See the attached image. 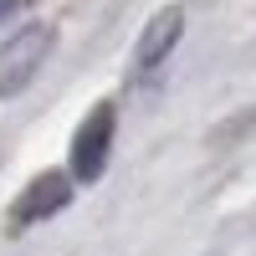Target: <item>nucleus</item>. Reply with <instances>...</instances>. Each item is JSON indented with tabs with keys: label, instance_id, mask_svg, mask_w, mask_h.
Segmentation results:
<instances>
[{
	"label": "nucleus",
	"instance_id": "obj_4",
	"mask_svg": "<svg viewBox=\"0 0 256 256\" xmlns=\"http://www.w3.org/2000/svg\"><path fill=\"white\" fill-rule=\"evenodd\" d=\"M67 205H72V174L46 169V174H36V180L10 200V210H6V230H10V236H20V230H31V226H41V220L62 216Z\"/></svg>",
	"mask_w": 256,
	"mask_h": 256
},
{
	"label": "nucleus",
	"instance_id": "obj_1",
	"mask_svg": "<svg viewBox=\"0 0 256 256\" xmlns=\"http://www.w3.org/2000/svg\"><path fill=\"white\" fill-rule=\"evenodd\" d=\"M56 46V26L52 20H26L16 36L0 41V102L20 98L36 82V72L46 67V56Z\"/></svg>",
	"mask_w": 256,
	"mask_h": 256
},
{
	"label": "nucleus",
	"instance_id": "obj_5",
	"mask_svg": "<svg viewBox=\"0 0 256 256\" xmlns=\"http://www.w3.org/2000/svg\"><path fill=\"white\" fill-rule=\"evenodd\" d=\"M20 6H26V0H0V20H6V16H16Z\"/></svg>",
	"mask_w": 256,
	"mask_h": 256
},
{
	"label": "nucleus",
	"instance_id": "obj_2",
	"mask_svg": "<svg viewBox=\"0 0 256 256\" xmlns=\"http://www.w3.org/2000/svg\"><path fill=\"white\" fill-rule=\"evenodd\" d=\"M113 134H118V108L113 102H98V108L77 123L72 134V184H98L102 169L113 159Z\"/></svg>",
	"mask_w": 256,
	"mask_h": 256
},
{
	"label": "nucleus",
	"instance_id": "obj_3",
	"mask_svg": "<svg viewBox=\"0 0 256 256\" xmlns=\"http://www.w3.org/2000/svg\"><path fill=\"white\" fill-rule=\"evenodd\" d=\"M180 36H184V6H164L144 20V31L134 41V88H148V82H159V72L169 67V56H174L180 46Z\"/></svg>",
	"mask_w": 256,
	"mask_h": 256
}]
</instances>
